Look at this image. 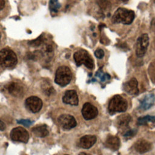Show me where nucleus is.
<instances>
[{
  "label": "nucleus",
  "instance_id": "obj_20",
  "mask_svg": "<svg viewBox=\"0 0 155 155\" xmlns=\"http://www.w3.org/2000/svg\"><path fill=\"white\" fill-rule=\"evenodd\" d=\"M148 122H153V123L155 122V116L147 115V116L139 117L137 119V124L140 125H146Z\"/></svg>",
  "mask_w": 155,
  "mask_h": 155
},
{
  "label": "nucleus",
  "instance_id": "obj_8",
  "mask_svg": "<svg viewBox=\"0 0 155 155\" xmlns=\"http://www.w3.org/2000/svg\"><path fill=\"white\" fill-rule=\"evenodd\" d=\"M25 107L30 111L36 113L39 112L42 107V100L37 96H30L25 100Z\"/></svg>",
  "mask_w": 155,
  "mask_h": 155
},
{
  "label": "nucleus",
  "instance_id": "obj_34",
  "mask_svg": "<svg viewBox=\"0 0 155 155\" xmlns=\"http://www.w3.org/2000/svg\"><path fill=\"white\" fill-rule=\"evenodd\" d=\"M0 39H1V33H0Z\"/></svg>",
  "mask_w": 155,
  "mask_h": 155
},
{
  "label": "nucleus",
  "instance_id": "obj_10",
  "mask_svg": "<svg viewBox=\"0 0 155 155\" xmlns=\"http://www.w3.org/2000/svg\"><path fill=\"white\" fill-rule=\"evenodd\" d=\"M82 114L85 120H90L95 118L98 114L97 108L89 102L84 104L82 109Z\"/></svg>",
  "mask_w": 155,
  "mask_h": 155
},
{
  "label": "nucleus",
  "instance_id": "obj_2",
  "mask_svg": "<svg viewBox=\"0 0 155 155\" xmlns=\"http://www.w3.org/2000/svg\"><path fill=\"white\" fill-rule=\"evenodd\" d=\"M128 107L127 101L120 95L114 96L110 101L108 106V110L110 114H114L116 113L124 112Z\"/></svg>",
  "mask_w": 155,
  "mask_h": 155
},
{
  "label": "nucleus",
  "instance_id": "obj_5",
  "mask_svg": "<svg viewBox=\"0 0 155 155\" xmlns=\"http://www.w3.org/2000/svg\"><path fill=\"white\" fill-rule=\"evenodd\" d=\"M72 73L70 69L67 66H61L56 71L54 82L61 87H65L70 83Z\"/></svg>",
  "mask_w": 155,
  "mask_h": 155
},
{
  "label": "nucleus",
  "instance_id": "obj_15",
  "mask_svg": "<svg viewBox=\"0 0 155 155\" xmlns=\"http://www.w3.org/2000/svg\"><path fill=\"white\" fill-rule=\"evenodd\" d=\"M151 143L145 139H139L134 144V148L136 151L140 154H143L149 151L151 149Z\"/></svg>",
  "mask_w": 155,
  "mask_h": 155
},
{
  "label": "nucleus",
  "instance_id": "obj_29",
  "mask_svg": "<svg viewBox=\"0 0 155 155\" xmlns=\"http://www.w3.org/2000/svg\"><path fill=\"white\" fill-rule=\"evenodd\" d=\"M5 127H6L5 124L2 121H1L0 120V130H1V131L4 130L5 129Z\"/></svg>",
  "mask_w": 155,
  "mask_h": 155
},
{
  "label": "nucleus",
  "instance_id": "obj_13",
  "mask_svg": "<svg viewBox=\"0 0 155 155\" xmlns=\"http://www.w3.org/2000/svg\"><path fill=\"white\" fill-rule=\"evenodd\" d=\"M105 146L113 151H117L120 146V139L117 136L108 135L105 140Z\"/></svg>",
  "mask_w": 155,
  "mask_h": 155
},
{
  "label": "nucleus",
  "instance_id": "obj_32",
  "mask_svg": "<svg viewBox=\"0 0 155 155\" xmlns=\"http://www.w3.org/2000/svg\"><path fill=\"white\" fill-rule=\"evenodd\" d=\"M119 1H120V2H126L127 1H128V0H118Z\"/></svg>",
  "mask_w": 155,
  "mask_h": 155
},
{
  "label": "nucleus",
  "instance_id": "obj_4",
  "mask_svg": "<svg viewBox=\"0 0 155 155\" xmlns=\"http://www.w3.org/2000/svg\"><path fill=\"white\" fill-rule=\"evenodd\" d=\"M73 58L77 66L84 64L88 69L92 70L94 67V61L88 52L85 50L81 49L74 53Z\"/></svg>",
  "mask_w": 155,
  "mask_h": 155
},
{
  "label": "nucleus",
  "instance_id": "obj_26",
  "mask_svg": "<svg viewBox=\"0 0 155 155\" xmlns=\"http://www.w3.org/2000/svg\"><path fill=\"white\" fill-rule=\"evenodd\" d=\"M136 133V131L134 130H129L125 131L124 134V136L125 137H133Z\"/></svg>",
  "mask_w": 155,
  "mask_h": 155
},
{
  "label": "nucleus",
  "instance_id": "obj_28",
  "mask_svg": "<svg viewBox=\"0 0 155 155\" xmlns=\"http://www.w3.org/2000/svg\"><path fill=\"white\" fill-rule=\"evenodd\" d=\"M150 27L151 30L153 31H155V18H153L151 21V24H150Z\"/></svg>",
  "mask_w": 155,
  "mask_h": 155
},
{
  "label": "nucleus",
  "instance_id": "obj_23",
  "mask_svg": "<svg viewBox=\"0 0 155 155\" xmlns=\"http://www.w3.org/2000/svg\"><path fill=\"white\" fill-rule=\"evenodd\" d=\"M61 5L58 2V0H50L49 2V7L50 11L54 13L58 12Z\"/></svg>",
  "mask_w": 155,
  "mask_h": 155
},
{
  "label": "nucleus",
  "instance_id": "obj_6",
  "mask_svg": "<svg viewBox=\"0 0 155 155\" xmlns=\"http://www.w3.org/2000/svg\"><path fill=\"white\" fill-rule=\"evenodd\" d=\"M149 45V37L147 33H143L136 41V54L137 57H143L147 52Z\"/></svg>",
  "mask_w": 155,
  "mask_h": 155
},
{
  "label": "nucleus",
  "instance_id": "obj_14",
  "mask_svg": "<svg viewBox=\"0 0 155 155\" xmlns=\"http://www.w3.org/2000/svg\"><path fill=\"white\" fill-rule=\"evenodd\" d=\"M96 137L94 135H85L82 136L79 141V146L82 148L88 149L96 142Z\"/></svg>",
  "mask_w": 155,
  "mask_h": 155
},
{
  "label": "nucleus",
  "instance_id": "obj_11",
  "mask_svg": "<svg viewBox=\"0 0 155 155\" xmlns=\"http://www.w3.org/2000/svg\"><path fill=\"white\" fill-rule=\"evenodd\" d=\"M123 88L126 93L130 95H137L139 88L137 79L134 78H131L124 84Z\"/></svg>",
  "mask_w": 155,
  "mask_h": 155
},
{
  "label": "nucleus",
  "instance_id": "obj_3",
  "mask_svg": "<svg viewBox=\"0 0 155 155\" xmlns=\"http://www.w3.org/2000/svg\"><path fill=\"white\" fill-rule=\"evenodd\" d=\"M17 62V56L13 51L7 48L0 50V67H13Z\"/></svg>",
  "mask_w": 155,
  "mask_h": 155
},
{
  "label": "nucleus",
  "instance_id": "obj_35",
  "mask_svg": "<svg viewBox=\"0 0 155 155\" xmlns=\"http://www.w3.org/2000/svg\"><path fill=\"white\" fill-rule=\"evenodd\" d=\"M65 155H68V154H65Z\"/></svg>",
  "mask_w": 155,
  "mask_h": 155
},
{
  "label": "nucleus",
  "instance_id": "obj_19",
  "mask_svg": "<svg viewBox=\"0 0 155 155\" xmlns=\"http://www.w3.org/2000/svg\"><path fill=\"white\" fill-rule=\"evenodd\" d=\"M33 133L37 137H44L48 134V131L45 125H41L34 127L31 128Z\"/></svg>",
  "mask_w": 155,
  "mask_h": 155
},
{
  "label": "nucleus",
  "instance_id": "obj_30",
  "mask_svg": "<svg viewBox=\"0 0 155 155\" xmlns=\"http://www.w3.org/2000/svg\"><path fill=\"white\" fill-rule=\"evenodd\" d=\"M5 7V1L0 0V10H2Z\"/></svg>",
  "mask_w": 155,
  "mask_h": 155
},
{
  "label": "nucleus",
  "instance_id": "obj_1",
  "mask_svg": "<svg viewBox=\"0 0 155 155\" xmlns=\"http://www.w3.org/2000/svg\"><path fill=\"white\" fill-rule=\"evenodd\" d=\"M135 17L134 12L133 10L120 7L114 12L112 16L111 21L114 24H130Z\"/></svg>",
  "mask_w": 155,
  "mask_h": 155
},
{
  "label": "nucleus",
  "instance_id": "obj_12",
  "mask_svg": "<svg viewBox=\"0 0 155 155\" xmlns=\"http://www.w3.org/2000/svg\"><path fill=\"white\" fill-rule=\"evenodd\" d=\"M62 101L64 103L71 105H78L79 102L78 94L74 90H67L65 91Z\"/></svg>",
  "mask_w": 155,
  "mask_h": 155
},
{
  "label": "nucleus",
  "instance_id": "obj_16",
  "mask_svg": "<svg viewBox=\"0 0 155 155\" xmlns=\"http://www.w3.org/2000/svg\"><path fill=\"white\" fill-rule=\"evenodd\" d=\"M155 101V96L153 93L148 94L140 101L139 108L142 110L149 109L154 104Z\"/></svg>",
  "mask_w": 155,
  "mask_h": 155
},
{
  "label": "nucleus",
  "instance_id": "obj_18",
  "mask_svg": "<svg viewBox=\"0 0 155 155\" xmlns=\"http://www.w3.org/2000/svg\"><path fill=\"white\" fill-rule=\"evenodd\" d=\"M7 90L10 94L15 97H19L22 95L24 92L23 87L16 82H11L7 86Z\"/></svg>",
  "mask_w": 155,
  "mask_h": 155
},
{
  "label": "nucleus",
  "instance_id": "obj_22",
  "mask_svg": "<svg viewBox=\"0 0 155 155\" xmlns=\"http://www.w3.org/2000/svg\"><path fill=\"white\" fill-rule=\"evenodd\" d=\"M44 39L45 38L43 37V35H41L35 39L29 41L28 42V44L31 47H37L41 45L42 43H44Z\"/></svg>",
  "mask_w": 155,
  "mask_h": 155
},
{
  "label": "nucleus",
  "instance_id": "obj_27",
  "mask_svg": "<svg viewBox=\"0 0 155 155\" xmlns=\"http://www.w3.org/2000/svg\"><path fill=\"white\" fill-rule=\"evenodd\" d=\"M18 124H22L25 127H29L31 124V122L30 120L28 119H21V120H18L17 121Z\"/></svg>",
  "mask_w": 155,
  "mask_h": 155
},
{
  "label": "nucleus",
  "instance_id": "obj_21",
  "mask_svg": "<svg viewBox=\"0 0 155 155\" xmlns=\"http://www.w3.org/2000/svg\"><path fill=\"white\" fill-rule=\"evenodd\" d=\"M97 4L101 10L104 12L110 10L111 8V4L107 0H98Z\"/></svg>",
  "mask_w": 155,
  "mask_h": 155
},
{
  "label": "nucleus",
  "instance_id": "obj_24",
  "mask_svg": "<svg viewBox=\"0 0 155 155\" xmlns=\"http://www.w3.org/2000/svg\"><path fill=\"white\" fill-rule=\"evenodd\" d=\"M45 82L46 83H44V85L42 86V89L45 94L50 96L52 93H54L55 91H54V88H53V87L51 86L47 81Z\"/></svg>",
  "mask_w": 155,
  "mask_h": 155
},
{
  "label": "nucleus",
  "instance_id": "obj_7",
  "mask_svg": "<svg viewBox=\"0 0 155 155\" xmlns=\"http://www.w3.org/2000/svg\"><path fill=\"white\" fill-rule=\"evenodd\" d=\"M12 140L16 142L27 143L29 139V134L27 130L21 127L14 128L10 133Z\"/></svg>",
  "mask_w": 155,
  "mask_h": 155
},
{
  "label": "nucleus",
  "instance_id": "obj_9",
  "mask_svg": "<svg viewBox=\"0 0 155 155\" xmlns=\"http://www.w3.org/2000/svg\"><path fill=\"white\" fill-rule=\"evenodd\" d=\"M60 126L64 130H70L77 125L75 118L70 114H62L58 117Z\"/></svg>",
  "mask_w": 155,
  "mask_h": 155
},
{
  "label": "nucleus",
  "instance_id": "obj_25",
  "mask_svg": "<svg viewBox=\"0 0 155 155\" xmlns=\"http://www.w3.org/2000/svg\"><path fill=\"white\" fill-rule=\"evenodd\" d=\"M95 56L98 59H102L104 56V51L101 48H97L94 51Z\"/></svg>",
  "mask_w": 155,
  "mask_h": 155
},
{
  "label": "nucleus",
  "instance_id": "obj_17",
  "mask_svg": "<svg viewBox=\"0 0 155 155\" xmlns=\"http://www.w3.org/2000/svg\"><path fill=\"white\" fill-rule=\"evenodd\" d=\"M131 120V117L128 114L119 116L116 120V124L119 129L127 130L128 128L129 123Z\"/></svg>",
  "mask_w": 155,
  "mask_h": 155
},
{
  "label": "nucleus",
  "instance_id": "obj_31",
  "mask_svg": "<svg viewBox=\"0 0 155 155\" xmlns=\"http://www.w3.org/2000/svg\"><path fill=\"white\" fill-rule=\"evenodd\" d=\"M79 155H91V154H87V153H84V152H81V153H80L79 154Z\"/></svg>",
  "mask_w": 155,
  "mask_h": 155
},
{
  "label": "nucleus",
  "instance_id": "obj_33",
  "mask_svg": "<svg viewBox=\"0 0 155 155\" xmlns=\"http://www.w3.org/2000/svg\"><path fill=\"white\" fill-rule=\"evenodd\" d=\"M154 3H155V0H154Z\"/></svg>",
  "mask_w": 155,
  "mask_h": 155
}]
</instances>
